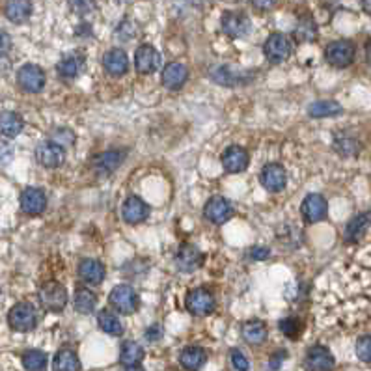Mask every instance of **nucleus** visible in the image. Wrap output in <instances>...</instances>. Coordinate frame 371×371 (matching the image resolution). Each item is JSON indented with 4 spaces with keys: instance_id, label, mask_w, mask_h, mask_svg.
<instances>
[{
    "instance_id": "nucleus-1",
    "label": "nucleus",
    "mask_w": 371,
    "mask_h": 371,
    "mask_svg": "<svg viewBox=\"0 0 371 371\" xmlns=\"http://www.w3.org/2000/svg\"><path fill=\"white\" fill-rule=\"evenodd\" d=\"M38 299L47 312L60 314L67 306V291L60 282H47L38 291Z\"/></svg>"
},
{
    "instance_id": "nucleus-2",
    "label": "nucleus",
    "mask_w": 371,
    "mask_h": 371,
    "mask_svg": "<svg viewBox=\"0 0 371 371\" xmlns=\"http://www.w3.org/2000/svg\"><path fill=\"white\" fill-rule=\"evenodd\" d=\"M8 325L16 332H30L38 325V312L30 302H17L8 312Z\"/></svg>"
},
{
    "instance_id": "nucleus-3",
    "label": "nucleus",
    "mask_w": 371,
    "mask_h": 371,
    "mask_svg": "<svg viewBox=\"0 0 371 371\" xmlns=\"http://www.w3.org/2000/svg\"><path fill=\"white\" fill-rule=\"evenodd\" d=\"M356 47L349 40H338L329 43L325 49V60L336 69H346L355 62Z\"/></svg>"
},
{
    "instance_id": "nucleus-4",
    "label": "nucleus",
    "mask_w": 371,
    "mask_h": 371,
    "mask_svg": "<svg viewBox=\"0 0 371 371\" xmlns=\"http://www.w3.org/2000/svg\"><path fill=\"white\" fill-rule=\"evenodd\" d=\"M263 55L270 64H284L293 55V43H291V40L285 34L275 32V34H270L267 38V41H265Z\"/></svg>"
},
{
    "instance_id": "nucleus-5",
    "label": "nucleus",
    "mask_w": 371,
    "mask_h": 371,
    "mask_svg": "<svg viewBox=\"0 0 371 371\" xmlns=\"http://www.w3.org/2000/svg\"><path fill=\"white\" fill-rule=\"evenodd\" d=\"M215 306H217V300H215V295L207 287L190 290L187 293V299H185V308L196 317H205L209 314H213Z\"/></svg>"
},
{
    "instance_id": "nucleus-6",
    "label": "nucleus",
    "mask_w": 371,
    "mask_h": 371,
    "mask_svg": "<svg viewBox=\"0 0 371 371\" xmlns=\"http://www.w3.org/2000/svg\"><path fill=\"white\" fill-rule=\"evenodd\" d=\"M108 302L118 314L122 316H131L138 310V295L129 284H120L110 291Z\"/></svg>"
},
{
    "instance_id": "nucleus-7",
    "label": "nucleus",
    "mask_w": 371,
    "mask_h": 371,
    "mask_svg": "<svg viewBox=\"0 0 371 371\" xmlns=\"http://www.w3.org/2000/svg\"><path fill=\"white\" fill-rule=\"evenodd\" d=\"M45 72L36 64H25L17 72V84L26 93H40L45 88Z\"/></svg>"
},
{
    "instance_id": "nucleus-8",
    "label": "nucleus",
    "mask_w": 371,
    "mask_h": 371,
    "mask_svg": "<svg viewBox=\"0 0 371 371\" xmlns=\"http://www.w3.org/2000/svg\"><path fill=\"white\" fill-rule=\"evenodd\" d=\"M36 161L43 168H58L66 161V149L60 144H56L55 140H45L36 146Z\"/></svg>"
},
{
    "instance_id": "nucleus-9",
    "label": "nucleus",
    "mask_w": 371,
    "mask_h": 371,
    "mask_svg": "<svg viewBox=\"0 0 371 371\" xmlns=\"http://www.w3.org/2000/svg\"><path fill=\"white\" fill-rule=\"evenodd\" d=\"M300 213H302V219L308 224H316L321 220L326 219V213H329V204H326V198L323 194L312 193L308 194L302 204H300Z\"/></svg>"
},
{
    "instance_id": "nucleus-10",
    "label": "nucleus",
    "mask_w": 371,
    "mask_h": 371,
    "mask_svg": "<svg viewBox=\"0 0 371 371\" xmlns=\"http://www.w3.org/2000/svg\"><path fill=\"white\" fill-rule=\"evenodd\" d=\"M21 211L28 217H40L47 209V194L38 187H28L21 193Z\"/></svg>"
},
{
    "instance_id": "nucleus-11",
    "label": "nucleus",
    "mask_w": 371,
    "mask_h": 371,
    "mask_svg": "<svg viewBox=\"0 0 371 371\" xmlns=\"http://www.w3.org/2000/svg\"><path fill=\"white\" fill-rule=\"evenodd\" d=\"M234 213H235L234 205H232L229 200L224 198V196H213L204 207L205 219H207L209 222L217 224V226L228 222V220L234 217Z\"/></svg>"
},
{
    "instance_id": "nucleus-12",
    "label": "nucleus",
    "mask_w": 371,
    "mask_h": 371,
    "mask_svg": "<svg viewBox=\"0 0 371 371\" xmlns=\"http://www.w3.org/2000/svg\"><path fill=\"white\" fill-rule=\"evenodd\" d=\"M336 360L325 346H312L304 356V367L308 371H332Z\"/></svg>"
},
{
    "instance_id": "nucleus-13",
    "label": "nucleus",
    "mask_w": 371,
    "mask_h": 371,
    "mask_svg": "<svg viewBox=\"0 0 371 371\" xmlns=\"http://www.w3.org/2000/svg\"><path fill=\"white\" fill-rule=\"evenodd\" d=\"M222 32L232 40H239L250 32V19L243 11H226L222 16Z\"/></svg>"
},
{
    "instance_id": "nucleus-14",
    "label": "nucleus",
    "mask_w": 371,
    "mask_h": 371,
    "mask_svg": "<svg viewBox=\"0 0 371 371\" xmlns=\"http://www.w3.org/2000/svg\"><path fill=\"white\" fill-rule=\"evenodd\" d=\"M260 179L261 185H263L269 193H280V190H284L285 185H287V172H285V168L278 163L265 164V166L261 168Z\"/></svg>"
},
{
    "instance_id": "nucleus-15",
    "label": "nucleus",
    "mask_w": 371,
    "mask_h": 371,
    "mask_svg": "<svg viewBox=\"0 0 371 371\" xmlns=\"http://www.w3.org/2000/svg\"><path fill=\"white\" fill-rule=\"evenodd\" d=\"M173 263H176V269L181 270V273H194L204 263V254L194 244H183L176 252Z\"/></svg>"
},
{
    "instance_id": "nucleus-16",
    "label": "nucleus",
    "mask_w": 371,
    "mask_h": 371,
    "mask_svg": "<svg viewBox=\"0 0 371 371\" xmlns=\"http://www.w3.org/2000/svg\"><path fill=\"white\" fill-rule=\"evenodd\" d=\"M135 67L142 75H152L161 67V55L155 47L140 45L135 55Z\"/></svg>"
},
{
    "instance_id": "nucleus-17",
    "label": "nucleus",
    "mask_w": 371,
    "mask_h": 371,
    "mask_svg": "<svg viewBox=\"0 0 371 371\" xmlns=\"http://www.w3.org/2000/svg\"><path fill=\"white\" fill-rule=\"evenodd\" d=\"M211 75V79H213L217 84H220V86H239V84H249L250 81H252V76H254V73H249V72H234L232 67L228 66H219L215 67L213 72L209 73Z\"/></svg>"
},
{
    "instance_id": "nucleus-18",
    "label": "nucleus",
    "mask_w": 371,
    "mask_h": 371,
    "mask_svg": "<svg viewBox=\"0 0 371 371\" xmlns=\"http://www.w3.org/2000/svg\"><path fill=\"white\" fill-rule=\"evenodd\" d=\"M250 155L249 152L241 146H229L222 153V166L228 173H241L249 168Z\"/></svg>"
},
{
    "instance_id": "nucleus-19",
    "label": "nucleus",
    "mask_w": 371,
    "mask_h": 371,
    "mask_svg": "<svg viewBox=\"0 0 371 371\" xmlns=\"http://www.w3.org/2000/svg\"><path fill=\"white\" fill-rule=\"evenodd\" d=\"M123 157H125V152H120V149L99 153L92 161L93 172L99 173V176H110L112 172H116L118 168L122 166Z\"/></svg>"
},
{
    "instance_id": "nucleus-20",
    "label": "nucleus",
    "mask_w": 371,
    "mask_h": 371,
    "mask_svg": "<svg viewBox=\"0 0 371 371\" xmlns=\"http://www.w3.org/2000/svg\"><path fill=\"white\" fill-rule=\"evenodd\" d=\"M84 55L82 52H67L66 56H62V60L56 64V72L62 79L66 81H73L76 76L81 75L82 69H84Z\"/></svg>"
},
{
    "instance_id": "nucleus-21",
    "label": "nucleus",
    "mask_w": 371,
    "mask_h": 371,
    "mask_svg": "<svg viewBox=\"0 0 371 371\" xmlns=\"http://www.w3.org/2000/svg\"><path fill=\"white\" fill-rule=\"evenodd\" d=\"M149 205L138 196H129L122 205V217L127 224H140L149 217Z\"/></svg>"
},
{
    "instance_id": "nucleus-22",
    "label": "nucleus",
    "mask_w": 371,
    "mask_h": 371,
    "mask_svg": "<svg viewBox=\"0 0 371 371\" xmlns=\"http://www.w3.org/2000/svg\"><path fill=\"white\" fill-rule=\"evenodd\" d=\"M103 67L112 76H123L129 72V58L122 49H110L103 56Z\"/></svg>"
},
{
    "instance_id": "nucleus-23",
    "label": "nucleus",
    "mask_w": 371,
    "mask_h": 371,
    "mask_svg": "<svg viewBox=\"0 0 371 371\" xmlns=\"http://www.w3.org/2000/svg\"><path fill=\"white\" fill-rule=\"evenodd\" d=\"M370 226H371L370 211H367V213H360V215H356V217H353V219L347 222L346 232H343V239H346V243H349V244L358 243V241L364 237V234H366Z\"/></svg>"
},
{
    "instance_id": "nucleus-24",
    "label": "nucleus",
    "mask_w": 371,
    "mask_h": 371,
    "mask_svg": "<svg viewBox=\"0 0 371 371\" xmlns=\"http://www.w3.org/2000/svg\"><path fill=\"white\" fill-rule=\"evenodd\" d=\"M188 79L187 66L179 62H170L163 69V84L168 90H181Z\"/></svg>"
},
{
    "instance_id": "nucleus-25",
    "label": "nucleus",
    "mask_w": 371,
    "mask_h": 371,
    "mask_svg": "<svg viewBox=\"0 0 371 371\" xmlns=\"http://www.w3.org/2000/svg\"><path fill=\"white\" fill-rule=\"evenodd\" d=\"M79 276H81L82 282H86L90 285H99L103 284V280L107 276V269L101 261L97 260H82L79 263Z\"/></svg>"
},
{
    "instance_id": "nucleus-26",
    "label": "nucleus",
    "mask_w": 371,
    "mask_h": 371,
    "mask_svg": "<svg viewBox=\"0 0 371 371\" xmlns=\"http://www.w3.org/2000/svg\"><path fill=\"white\" fill-rule=\"evenodd\" d=\"M4 16L11 23L23 25L32 16V0H6Z\"/></svg>"
},
{
    "instance_id": "nucleus-27",
    "label": "nucleus",
    "mask_w": 371,
    "mask_h": 371,
    "mask_svg": "<svg viewBox=\"0 0 371 371\" xmlns=\"http://www.w3.org/2000/svg\"><path fill=\"white\" fill-rule=\"evenodd\" d=\"M241 336L243 340L249 343V346H261L267 341V336H269V331H267V325L263 321L260 319H252L246 321L243 326H241Z\"/></svg>"
},
{
    "instance_id": "nucleus-28",
    "label": "nucleus",
    "mask_w": 371,
    "mask_h": 371,
    "mask_svg": "<svg viewBox=\"0 0 371 371\" xmlns=\"http://www.w3.org/2000/svg\"><path fill=\"white\" fill-rule=\"evenodd\" d=\"M25 129V120L13 110L0 112V135L6 138H16Z\"/></svg>"
},
{
    "instance_id": "nucleus-29",
    "label": "nucleus",
    "mask_w": 371,
    "mask_h": 371,
    "mask_svg": "<svg viewBox=\"0 0 371 371\" xmlns=\"http://www.w3.org/2000/svg\"><path fill=\"white\" fill-rule=\"evenodd\" d=\"M179 362H181V366L188 371H198L200 367L204 366L205 362H207V353L205 349L198 346H190L185 347L181 355H179Z\"/></svg>"
},
{
    "instance_id": "nucleus-30",
    "label": "nucleus",
    "mask_w": 371,
    "mask_h": 371,
    "mask_svg": "<svg viewBox=\"0 0 371 371\" xmlns=\"http://www.w3.org/2000/svg\"><path fill=\"white\" fill-rule=\"evenodd\" d=\"M144 360V349L137 341H123L122 349H120V364L123 367L140 366V362Z\"/></svg>"
},
{
    "instance_id": "nucleus-31",
    "label": "nucleus",
    "mask_w": 371,
    "mask_h": 371,
    "mask_svg": "<svg viewBox=\"0 0 371 371\" xmlns=\"http://www.w3.org/2000/svg\"><path fill=\"white\" fill-rule=\"evenodd\" d=\"M52 371H81V360L76 353L69 347L60 349L52 360Z\"/></svg>"
},
{
    "instance_id": "nucleus-32",
    "label": "nucleus",
    "mask_w": 371,
    "mask_h": 371,
    "mask_svg": "<svg viewBox=\"0 0 371 371\" xmlns=\"http://www.w3.org/2000/svg\"><path fill=\"white\" fill-rule=\"evenodd\" d=\"M73 304H75V310L82 316H88L96 310L97 306V297L92 290L88 287H76L75 290V297H73Z\"/></svg>"
},
{
    "instance_id": "nucleus-33",
    "label": "nucleus",
    "mask_w": 371,
    "mask_h": 371,
    "mask_svg": "<svg viewBox=\"0 0 371 371\" xmlns=\"http://www.w3.org/2000/svg\"><path fill=\"white\" fill-rule=\"evenodd\" d=\"M341 112H343V107L338 101H332V99H321V101L312 103L308 107V116L310 118H334L340 116Z\"/></svg>"
},
{
    "instance_id": "nucleus-34",
    "label": "nucleus",
    "mask_w": 371,
    "mask_h": 371,
    "mask_svg": "<svg viewBox=\"0 0 371 371\" xmlns=\"http://www.w3.org/2000/svg\"><path fill=\"white\" fill-rule=\"evenodd\" d=\"M293 36H295V40L299 41V43H312V41H316L317 38L316 21L312 19L310 16L302 17V19L297 23Z\"/></svg>"
},
{
    "instance_id": "nucleus-35",
    "label": "nucleus",
    "mask_w": 371,
    "mask_h": 371,
    "mask_svg": "<svg viewBox=\"0 0 371 371\" xmlns=\"http://www.w3.org/2000/svg\"><path fill=\"white\" fill-rule=\"evenodd\" d=\"M97 323L105 334L108 336H122L123 334V325L120 317L116 314H112L110 310H101L97 316Z\"/></svg>"
},
{
    "instance_id": "nucleus-36",
    "label": "nucleus",
    "mask_w": 371,
    "mask_h": 371,
    "mask_svg": "<svg viewBox=\"0 0 371 371\" xmlns=\"http://www.w3.org/2000/svg\"><path fill=\"white\" fill-rule=\"evenodd\" d=\"M360 142L353 137H336L334 138V152L341 157H356L360 153Z\"/></svg>"
},
{
    "instance_id": "nucleus-37",
    "label": "nucleus",
    "mask_w": 371,
    "mask_h": 371,
    "mask_svg": "<svg viewBox=\"0 0 371 371\" xmlns=\"http://www.w3.org/2000/svg\"><path fill=\"white\" fill-rule=\"evenodd\" d=\"M23 367L26 371H47V355L40 349H30L23 355Z\"/></svg>"
},
{
    "instance_id": "nucleus-38",
    "label": "nucleus",
    "mask_w": 371,
    "mask_h": 371,
    "mask_svg": "<svg viewBox=\"0 0 371 371\" xmlns=\"http://www.w3.org/2000/svg\"><path fill=\"white\" fill-rule=\"evenodd\" d=\"M280 332L285 336V338H290V340H299V336L302 334V321L299 317H285V319L280 321Z\"/></svg>"
},
{
    "instance_id": "nucleus-39",
    "label": "nucleus",
    "mask_w": 371,
    "mask_h": 371,
    "mask_svg": "<svg viewBox=\"0 0 371 371\" xmlns=\"http://www.w3.org/2000/svg\"><path fill=\"white\" fill-rule=\"evenodd\" d=\"M69 2V8H72L73 13L76 16H88V13H92L96 10V0H67Z\"/></svg>"
},
{
    "instance_id": "nucleus-40",
    "label": "nucleus",
    "mask_w": 371,
    "mask_h": 371,
    "mask_svg": "<svg viewBox=\"0 0 371 371\" xmlns=\"http://www.w3.org/2000/svg\"><path fill=\"white\" fill-rule=\"evenodd\" d=\"M356 356L362 362L371 364V336H362L356 341Z\"/></svg>"
},
{
    "instance_id": "nucleus-41",
    "label": "nucleus",
    "mask_w": 371,
    "mask_h": 371,
    "mask_svg": "<svg viewBox=\"0 0 371 371\" xmlns=\"http://www.w3.org/2000/svg\"><path fill=\"white\" fill-rule=\"evenodd\" d=\"M51 140H55V142L60 144V146H73V144H75V132L67 127L56 129L51 135Z\"/></svg>"
},
{
    "instance_id": "nucleus-42",
    "label": "nucleus",
    "mask_w": 371,
    "mask_h": 371,
    "mask_svg": "<svg viewBox=\"0 0 371 371\" xmlns=\"http://www.w3.org/2000/svg\"><path fill=\"white\" fill-rule=\"evenodd\" d=\"M13 155H16L13 144H10L8 140H0V168L8 166L13 161Z\"/></svg>"
},
{
    "instance_id": "nucleus-43",
    "label": "nucleus",
    "mask_w": 371,
    "mask_h": 371,
    "mask_svg": "<svg viewBox=\"0 0 371 371\" xmlns=\"http://www.w3.org/2000/svg\"><path fill=\"white\" fill-rule=\"evenodd\" d=\"M229 356H232V366H234L237 371H249L250 370L249 358H246V356H244L243 353L239 351V349H232Z\"/></svg>"
},
{
    "instance_id": "nucleus-44",
    "label": "nucleus",
    "mask_w": 371,
    "mask_h": 371,
    "mask_svg": "<svg viewBox=\"0 0 371 371\" xmlns=\"http://www.w3.org/2000/svg\"><path fill=\"white\" fill-rule=\"evenodd\" d=\"M135 32H137V26L132 25L131 21H123V23H120V26H118L116 34L122 38L123 41H131V38Z\"/></svg>"
},
{
    "instance_id": "nucleus-45",
    "label": "nucleus",
    "mask_w": 371,
    "mask_h": 371,
    "mask_svg": "<svg viewBox=\"0 0 371 371\" xmlns=\"http://www.w3.org/2000/svg\"><path fill=\"white\" fill-rule=\"evenodd\" d=\"M164 331H163V325L161 323H155V325H152L146 331V340L148 341H159L161 338H163Z\"/></svg>"
},
{
    "instance_id": "nucleus-46",
    "label": "nucleus",
    "mask_w": 371,
    "mask_h": 371,
    "mask_svg": "<svg viewBox=\"0 0 371 371\" xmlns=\"http://www.w3.org/2000/svg\"><path fill=\"white\" fill-rule=\"evenodd\" d=\"M11 51V38L6 30H0V58H4Z\"/></svg>"
},
{
    "instance_id": "nucleus-47",
    "label": "nucleus",
    "mask_w": 371,
    "mask_h": 371,
    "mask_svg": "<svg viewBox=\"0 0 371 371\" xmlns=\"http://www.w3.org/2000/svg\"><path fill=\"white\" fill-rule=\"evenodd\" d=\"M287 358V351H284V349H280V351H276L275 355L270 356V360H269V370L276 371L280 370V366H282V362Z\"/></svg>"
},
{
    "instance_id": "nucleus-48",
    "label": "nucleus",
    "mask_w": 371,
    "mask_h": 371,
    "mask_svg": "<svg viewBox=\"0 0 371 371\" xmlns=\"http://www.w3.org/2000/svg\"><path fill=\"white\" fill-rule=\"evenodd\" d=\"M250 258L256 261H263L267 258H270V249H265V246H254L250 250Z\"/></svg>"
},
{
    "instance_id": "nucleus-49",
    "label": "nucleus",
    "mask_w": 371,
    "mask_h": 371,
    "mask_svg": "<svg viewBox=\"0 0 371 371\" xmlns=\"http://www.w3.org/2000/svg\"><path fill=\"white\" fill-rule=\"evenodd\" d=\"M276 2H278V0H250V4L254 6L256 10H260V11L273 10V8L276 6Z\"/></svg>"
},
{
    "instance_id": "nucleus-50",
    "label": "nucleus",
    "mask_w": 371,
    "mask_h": 371,
    "mask_svg": "<svg viewBox=\"0 0 371 371\" xmlns=\"http://www.w3.org/2000/svg\"><path fill=\"white\" fill-rule=\"evenodd\" d=\"M364 55H366V62L371 66V40L364 45Z\"/></svg>"
},
{
    "instance_id": "nucleus-51",
    "label": "nucleus",
    "mask_w": 371,
    "mask_h": 371,
    "mask_svg": "<svg viewBox=\"0 0 371 371\" xmlns=\"http://www.w3.org/2000/svg\"><path fill=\"white\" fill-rule=\"evenodd\" d=\"M362 10L366 11L367 16H371V0H362Z\"/></svg>"
},
{
    "instance_id": "nucleus-52",
    "label": "nucleus",
    "mask_w": 371,
    "mask_h": 371,
    "mask_svg": "<svg viewBox=\"0 0 371 371\" xmlns=\"http://www.w3.org/2000/svg\"><path fill=\"white\" fill-rule=\"evenodd\" d=\"M125 371H144L140 366H132V367H125Z\"/></svg>"
}]
</instances>
